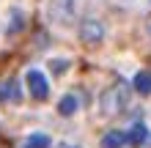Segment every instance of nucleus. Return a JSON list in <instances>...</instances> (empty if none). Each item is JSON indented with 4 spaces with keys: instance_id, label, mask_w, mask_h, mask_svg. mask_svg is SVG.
<instances>
[{
    "instance_id": "7ed1b4c3",
    "label": "nucleus",
    "mask_w": 151,
    "mask_h": 148,
    "mask_svg": "<svg viewBox=\"0 0 151 148\" xmlns=\"http://www.w3.org/2000/svg\"><path fill=\"white\" fill-rule=\"evenodd\" d=\"M72 16H74V0H52L50 3V19L52 22L66 25V22H72Z\"/></svg>"
},
{
    "instance_id": "f03ea898",
    "label": "nucleus",
    "mask_w": 151,
    "mask_h": 148,
    "mask_svg": "<svg viewBox=\"0 0 151 148\" xmlns=\"http://www.w3.org/2000/svg\"><path fill=\"white\" fill-rule=\"evenodd\" d=\"M25 82H28V88H30V96L33 99H39L44 102L50 96V85H47V77H44L39 69H30L28 74H25Z\"/></svg>"
},
{
    "instance_id": "1a4fd4ad",
    "label": "nucleus",
    "mask_w": 151,
    "mask_h": 148,
    "mask_svg": "<svg viewBox=\"0 0 151 148\" xmlns=\"http://www.w3.org/2000/svg\"><path fill=\"white\" fill-rule=\"evenodd\" d=\"M132 85H135V91L143 93V96H146V93H151V71H137Z\"/></svg>"
},
{
    "instance_id": "f8f14e48",
    "label": "nucleus",
    "mask_w": 151,
    "mask_h": 148,
    "mask_svg": "<svg viewBox=\"0 0 151 148\" xmlns=\"http://www.w3.org/2000/svg\"><path fill=\"white\" fill-rule=\"evenodd\" d=\"M146 28H148V30H151V19H148V22H146Z\"/></svg>"
},
{
    "instance_id": "ddd939ff",
    "label": "nucleus",
    "mask_w": 151,
    "mask_h": 148,
    "mask_svg": "<svg viewBox=\"0 0 151 148\" xmlns=\"http://www.w3.org/2000/svg\"><path fill=\"white\" fill-rule=\"evenodd\" d=\"M69 148H77V145H69Z\"/></svg>"
},
{
    "instance_id": "f257e3e1",
    "label": "nucleus",
    "mask_w": 151,
    "mask_h": 148,
    "mask_svg": "<svg viewBox=\"0 0 151 148\" xmlns=\"http://www.w3.org/2000/svg\"><path fill=\"white\" fill-rule=\"evenodd\" d=\"M127 102H129V88L124 82H115L102 93V112L104 115H118L127 107Z\"/></svg>"
},
{
    "instance_id": "9d476101",
    "label": "nucleus",
    "mask_w": 151,
    "mask_h": 148,
    "mask_svg": "<svg viewBox=\"0 0 151 148\" xmlns=\"http://www.w3.org/2000/svg\"><path fill=\"white\" fill-rule=\"evenodd\" d=\"M22 148H50V137L41 134V132H39V134H30L28 140H25Z\"/></svg>"
},
{
    "instance_id": "423d86ee",
    "label": "nucleus",
    "mask_w": 151,
    "mask_h": 148,
    "mask_svg": "<svg viewBox=\"0 0 151 148\" xmlns=\"http://www.w3.org/2000/svg\"><path fill=\"white\" fill-rule=\"evenodd\" d=\"M0 99H8V102H19L22 99V91H19V85H17L14 80H8L0 85Z\"/></svg>"
},
{
    "instance_id": "20e7f679",
    "label": "nucleus",
    "mask_w": 151,
    "mask_h": 148,
    "mask_svg": "<svg viewBox=\"0 0 151 148\" xmlns=\"http://www.w3.org/2000/svg\"><path fill=\"white\" fill-rule=\"evenodd\" d=\"M80 39L85 44H99L104 39V25L99 19H83V25H80Z\"/></svg>"
},
{
    "instance_id": "0eeeda50",
    "label": "nucleus",
    "mask_w": 151,
    "mask_h": 148,
    "mask_svg": "<svg viewBox=\"0 0 151 148\" xmlns=\"http://www.w3.org/2000/svg\"><path fill=\"white\" fill-rule=\"evenodd\" d=\"M77 104H80V102H77V96H74V93H66V96L58 102V112L69 118V115H74V112H77Z\"/></svg>"
},
{
    "instance_id": "39448f33",
    "label": "nucleus",
    "mask_w": 151,
    "mask_h": 148,
    "mask_svg": "<svg viewBox=\"0 0 151 148\" xmlns=\"http://www.w3.org/2000/svg\"><path fill=\"white\" fill-rule=\"evenodd\" d=\"M146 137H148V129L143 126V124H135L129 129V134H127V140H129V145H135V148H140L146 143Z\"/></svg>"
},
{
    "instance_id": "6e6552de",
    "label": "nucleus",
    "mask_w": 151,
    "mask_h": 148,
    "mask_svg": "<svg viewBox=\"0 0 151 148\" xmlns=\"http://www.w3.org/2000/svg\"><path fill=\"white\" fill-rule=\"evenodd\" d=\"M124 143H127V134L118 132V129H113V132H107L102 137V148H121Z\"/></svg>"
},
{
    "instance_id": "9b49d317",
    "label": "nucleus",
    "mask_w": 151,
    "mask_h": 148,
    "mask_svg": "<svg viewBox=\"0 0 151 148\" xmlns=\"http://www.w3.org/2000/svg\"><path fill=\"white\" fill-rule=\"evenodd\" d=\"M52 71H55V74H63L66 71V69H69V60H63V58H58V60H52Z\"/></svg>"
},
{
    "instance_id": "4468645a",
    "label": "nucleus",
    "mask_w": 151,
    "mask_h": 148,
    "mask_svg": "<svg viewBox=\"0 0 151 148\" xmlns=\"http://www.w3.org/2000/svg\"><path fill=\"white\" fill-rule=\"evenodd\" d=\"M148 3H151V0H148Z\"/></svg>"
}]
</instances>
